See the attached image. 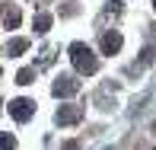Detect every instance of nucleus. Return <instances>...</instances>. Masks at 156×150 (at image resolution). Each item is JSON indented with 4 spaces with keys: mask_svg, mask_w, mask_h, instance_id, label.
Returning a JSON list of instances; mask_svg holds the SVG:
<instances>
[{
    "mask_svg": "<svg viewBox=\"0 0 156 150\" xmlns=\"http://www.w3.org/2000/svg\"><path fill=\"white\" fill-rule=\"evenodd\" d=\"M61 150H80V141H64Z\"/></svg>",
    "mask_w": 156,
    "mask_h": 150,
    "instance_id": "obj_12",
    "label": "nucleus"
},
{
    "mask_svg": "<svg viewBox=\"0 0 156 150\" xmlns=\"http://www.w3.org/2000/svg\"><path fill=\"white\" fill-rule=\"evenodd\" d=\"M150 131H153V134H156V121H153V128H150Z\"/></svg>",
    "mask_w": 156,
    "mask_h": 150,
    "instance_id": "obj_13",
    "label": "nucleus"
},
{
    "mask_svg": "<svg viewBox=\"0 0 156 150\" xmlns=\"http://www.w3.org/2000/svg\"><path fill=\"white\" fill-rule=\"evenodd\" d=\"M32 26H35V32H38V35H45L48 29H51V13H38V16L32 19Z\"/></svg>",
    "mask_w": 156,
    "mask_h": 150,
    "instance_id": "obj_7",
    "label": "nucleus"
},
{
    "mask_svg": "<svg viewBox=\"0 0 156 150\" xmlns=\"http://www.w3.org/2000/svg\"><path fill=\"white\" fill-rule=\"evenodd\" d=\"M10 115L16 121H29L35 115V102H32V99H13V102H10Z\"/></svg>",
    "mask_w": 156,
    "mask_h": 150,
    "instance_id": "obj_4",
    "label": "nucleus"
},
{
    "mask_svg": "<svg viewBox=\"0 0 156 150\" xmlns=\"http://www.w3.org/2000/svg\"><path fill=\"white\" fill-rule=\"evenodd\" d=\"M13 147H16V137L10 131H0V150H13Z\"/></svg>",
    "mask_w": 156,
    "mask_h": 150,
    "instance_id": "obj_10",
    "label": "nucleus"
},
{
    "mask_svg": "<svg viewBox=\"0 0 156 150\" xmlns=\"http://www.w3.org/2000/svg\"><path fill=\"white\" fill-rule=\"evenodd\" d=\"M121 45H124L121 32H105V35H102V54H118V51H121Z\"/></svg>",
    "mask_w": 156,
    "mask_h": 150,
    "instance_id": "obj_5",
    "label": "nucleus"
},
{
    "mask_svg": "<svg viewBox=\"0 0 156 150\" xmlns=\"http://www.w3.org/2000/svg\"><path fill=\"white\" fill-rule=\"evenodd\" d=\"M70 61H73L76 74H96L99 70V58L93 54V48L86 42H73L70 45Z\"/></svg>",
    "mask_w": 156,
    "mask_h": 150,
    "instance_id": "obj_1",
    "label": "nucleus"
},
{
    "mask_svg": "<svg viewBox=\"0 0 156 150\" xmlns=\"http://www.w3.org/2000/svg\"><path fill=\"white\" fill-rule=\"evenodd\" d=\"M153 10H156V0H153Z\"/></svg>",
    "mask_w": 156,
    "mask_h": 150,
    "instance_id": "obj_14",
    "label": "nucleus"
},
{
    "mask_svg": "<svg viewBox=\"0 0 156 150\" xmlns=\"http://www.w3.org/2000/svg\"><path fill=\"white\" fill-rule=\"evenodd\" d=\"M83 115H86V109H83V105H61L58 115H54V121H58L61 128H70V125H80Z\"/></svg>",
    "mask_w": 156,
    "mask_h": 150,
    "instance_id": "obj_3",
    "label": "nucleus"
},
{
    "mask_svg": "<svg viewBox=\"0 0 156 150\" xmlns=\"http://www.w3.org/2000/svg\"><path fill=\"white\" fill-rule=\"evenodd\" d=\"M16 83L19 86H29V83H35V67H23L16 74Z\"/></svg>",
    "mask_w": 156,
    "mask_h": 150,
    "instance_id": "obj_9",
    "label": "nucleus"
},
{
    "mask_svg": "<svg viewBox=\"0 0 156 150\" xmlns=\"http://www.w3.org/2000/svg\"><path fill=\"white\" fill-rule=\"evenodd\" d=\"M80 86H83V83L76 80V77H70V74H61L58 80H54L51 93H54L58 99H67V96H76V93H80Z\"/></svg>",
    "mask_w": 156,
    "mask_h": 150,
    "instance_id": "obj_2",
    "label": "nucleus"
},
{
    "mask_svg": "<svg viewBox=\"0 0 156 150\" xmlns=\"http://www.w3.org/2000/svg\"><path fill=\"white\" fill-rule=\"evenodd\" d=\"M29 51V38H10L6 42V54L10 58H19V54H26Z\"/></svg>",
    "mask_w": 156,
    "mask_h": 150,
    "instance_id": "obj_6",
    "label": "nucleus"
},
{
    "mask_svg": "<svg viewBox=\"0 0 156 150\" xmlns=\"http://www.w3.org/2000/svg\"><path fill=\"white\" fill-rule=\"evenodd\" d=\"M153 54H156V51H153L150 45H147L144 51H140V64H153Z\"/></svg>",
    "mask_w": 156,
    "mask_h": 150,
    "instance_id": "obj_11",
    "label": "nucleus"
},
{
    "mask_svg": "<svg viewBox=\"0 0 156 150\" xmlns=\"http://www.w3.org/2000/svg\"><path fill=\"white\" fill-rule=\"evenodd\" d=\"M19 19H23V16H19L16 6H6V10H3V26H6V29H16Z\"/></svg>",
    "mask_w": 156,
    "mask_h": 150,
    "instance_id": "obj_8",
    "label": "nucleus"
}]
</instances>
